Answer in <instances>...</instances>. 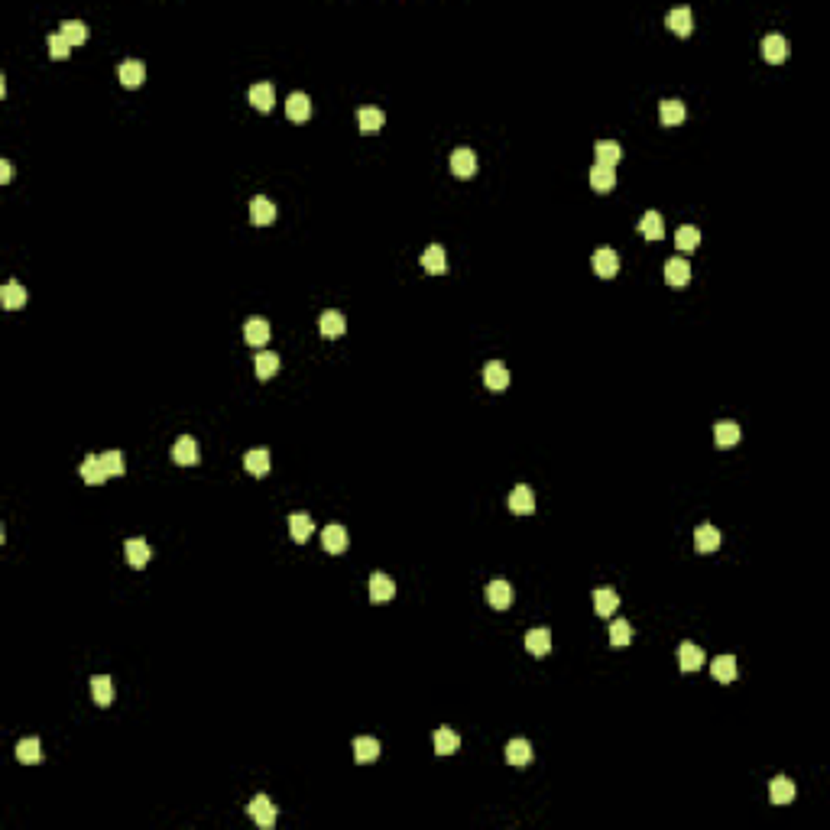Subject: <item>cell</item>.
<instances>
[{
    "label": "cell",
    "instance_id": "6da1fadb",
    "mask_svg": "<svg viewBox=\"0 0 830 830\" xmlns=\"http://www.w3.org/2000/svg\"><path fill=\"white\" fill-rule=\"evenodd\" d=\"M591 263H594V272H597V276H603V279H613L616 272H620V256H616L613 247L594 250Z\"/></svg>",
    "mask_w": 830,
    "mask_h": 830
},
{
    "label": "cell",
    "instance_id": "7a4b0ae2",
    "mask_svg": "<svg viewBox=\"0 0 830 830\" xmlns=\"http://www.w3.org/2000/svg\"><path fill=\"white\" fill-rule=\"evenodd\" d=\"M247 814L253 817V821L260 824L263 830L276 824V807H272V801L266 798V795H256V798L250 801V805H247Z\"/></svg>",
    "mask_w": 830,
    "mask_h": 830
},
{
    "label": "cell",
    "instance_id": "3957f363",
    "mask_svg": "<svg viewBox=\"0 0 830 830\" xmlns=\"http://www.w3.org/2000/svg\"><path fill=\"white\" fill-rule=\"evenodd\" d=\"M451 172L461 179H471L474 172H477V156H474V150H467V146H457L455 152H451Z\"/></svg>",
    "mask_w": 830,
    "mask_h": 830
},
{
    "label": "cell",
    "instance_id": "277c9868",
    "mask_svg": "<svg viewBox=\"0 0 830 830\" xmlns=\"http://www.w3.org/2000/svg\"><path fill=\"white\" fill-rule=\"evenodd\" d=\"M762 56H766V62L778 65L788 59V40L785 36H778V32H769L766 40H762Z\"/></svg>",
    "mask_w": 830,
    "mask_h": 830
},
{
    "label": "cell",
    "instance_id": "5b68a950",
    "mask_svg": "<svg viewBox=\"0 0 830 830\" xmlns=\"http://www.w3.org/2000/svg\"><path fill=\"white\" fill-rule=\"evenodd\" d=\"M687 279H691V266H687V260H681V256H671L668 263H665V282L675 289H685Z\"/></svg>",
    "mask_w": 830,
    "mask_h": 830
},
{
    "label": "cell",
    "instance_id": "8992f818",
    "mask_svg": "<svg viewBox=\"0 0 830 830\" xmlns=\"http://www.w3.org/2000/svg\"><path fill=\"white\" fill-rule=\"evenodd\" d=\"M172 461L182 464V467L195 464V461H198V441H195L192 435H182V438H176V445H172Z\"/></svg>",
    "mask_w": 830,
    "mask_h": 830
},
{
    "label": "cell",
    "instance_id": "52a82bcc",
    "mask_svg": "<svg viewBox=\"0 0 830 830\" xmlns=\"http://www.w3.org/2000/svg\"><path fill=\"white\" fill-rule=\"evenodd\" d=\"M483 383H487V390L503 392L506 386H510V370H506L500 360H490L487 367H483Z\"/></svg>",
    "mask_w": 830,
    "mask_h": 830
},
{
    "label": "cell",
    "instance_id": "ba28073f",
    "mask_svg": "<svg viewBox=\"0 0 830 830\" xmlns=\"http://www.w3.org/2000/svg\"><path fill=\"white\" fill-rule=\"evenodd\" d=\"M487 603L493 610H506L512 603V584L510 581H490L487 584Z\"/></svg>",
    "mask_w": 830,
    "mask_h": 830
},
{
    "label": "cell",
    "instance_id": "9c48e42d",
    "mask_svg": "<svg viewBox=\"0 0 830 830\" xmlns=\"http://www.w3.org/2000/svg\"><path fill=\"white\" fill-rule=\"evenodd\" d=\"M81 477H85V483H91V487H97V483H104V480L111 477L101 461V455H88L81 461Z\"/></svg>",
    "mask_w": 830,
    "mask_h": 830
},
{
    "label": "cell",
    "instance_id": "30bf717a",
    "mask_svg": "<svg viewBox=\"0 0 830 830\" xmlns=\"http://www.w3.org/2000/svg\"><path fill=\"white\" fill-rule=\"evenodd\" d=\"M396 597V584H392V577H386V575H370V600L373 603H386V600H392Z\"/></svg>",
    "mask_w": 830,
    "mask_h": 830
},
{
    "label": "cell",
    "instance_id": "8fae6325",
    "mask_svg": "<svg viewBox=\"0 0 830 830\" xmlns=\"http://www.w3.org/2000/svg\"><path fill=\"white\" fill-rule=\"evenodd\" d=\"M124 555H127V565L130 567H146L150 565V545L143 542V539H127L124 542Z\"/></svg>",
    "mask_w": 830,
    "mask_h": 830
},
{
    "label": "cell",
    "instance_id": "7c38bea8",
    "mask_svg": "<svg viewBox=\"0 0 830 830\" xmlns=\"http://www.w3.org/2000/svg\"><path fill=\"white\" fill-rule=\"evenodd\" d=\"M594 156H597V166L616 169V162L622 160V146L616 143V140H597V146H594Z\"/></svg>",
    "mask_w": 830,
    "mask_h": 830
},
{
    "label": "cell",
    "instance_id": "4fadbf2b",
    "mask_svg": "<svg viewBox=\"0 0 830 830\" xmlns=\"http://www.w3.org/2000/svg\"><path fill=\"white\" fill-rule=\"evenodd\" d=\"M250 221H253L256 227L272 224V221H276V205H272L270 198H263V195H256V198L250 201Z\"/></svg>",
    "mask_w": 830,
    "mask_h": 830
},
{
    "label": "cell",
    "instance_id": "5bb4252c",
    "mask_svg": "<svg viewBox=\"0 0 830 830\" xmlns=\"http://www.w3.org/2000/svg\"><path fill=\"white\" fill-rule=\"evenodd\" d=\"M286 114H289V120H296V124H305V120L311 117V101H308V95H302V91L289 95V97H286Z\"/></svg>",
    "mask_w": 830,
    "mask_h": 830
},
{
    "label": "cell",
    "instance_id": "9a60e30c",
    "mask_svg": "<svg viewBox=\"0 0 830 830\" xmlns=\"http://www.w3.org/2000/svg\"><path fill=\"white\" fill-rule=\"evenodd\" d=\"M318 327H321V335H325V337H341L344 331H347V321H344V315H341V311L327 308V311H321Z\"/></svg>",
    "mask_w": 830,
    "mask_h": 830
},
{
    "label": "cell",
    "instance_id": "2e32d148",
    "mask_svg": "<svg viewBox=\"0 0 830 830\" xmlns=\"http://www.w3.org/2000/svg\"><path fill=\"white\" fill-rule=\"evenodd\" d=\"M146 78V65L140 62V59H127V62H120V81L127 85V88H140Z\"/></svg>",
    "mask_w": 830,
    "mask_h": 830
},
{
    "label": "cell",
    "instance_id": "e0dca14e",
    "mask_svg": "<svg viewBox=\"0 0 830 830\" xmlns=\"http://www.w3.org/2000/svg\"><path fill=\"white\" fill-rule=\"evenodd\" d=\"M250 104H253L256 111H263V114L272 111V104H276V91H272L270 81H260V85L250 88Z\"/></svg>",
    "mask_w": 830,
    "mask_h": 830
},
{
    "label": "cell",
    "instance_id": "ac0fdd59",
    "mask_svg": "<svg viewBox=\"0 0 830 830\" xmlns=\"http://www.w3.org/2000/svg\"><path fill=\"white\" fill-rule=\"evenodd\" d=\"M694 548L701 555H711V551L720 548V529L717 526H697L694 532Z\"/></svg>",
    "mask_w": 830,
    "mask_h": 830
},
{
    "label": "cell",
    "instance_id": "d6986e66",
    "mask_svg": "<svg viewBox=\"0 0 830 830\" xmlns=\"http://www.w3.org/2000/svg\"><path fill=\"white\" fill-rule=\"evenodd\" d=\"M510 510L516 512V516H529V512L535 510V496H532V490H529L526 483H519V487L510 493Z\"/></svg>",
    "mask_w": 830,
    "mask_h": 830
},
{
    "label": "cell",
    "instance_id": "ffe728a7",
    "mask_svg": "<svg viewBox=\"0 0 830 830\" xmlns=\"http://www.w3.org/2000/svg\"><path fill=\"white\" fill-rule=\"evenodd\" d=\"M357 124L363 133H380L386 124V114L380 111V107H360L357 111Z\"/></svg>",
    "mask_w": 830,
    "mask_h": 830
},
{
    "label": "cell",
    "instance_id": "44dd1931",
    "mask_svg": "<svg viewBox=\"0 0 830 830\" xmlns=\"http://www.w3.org/2000/svg\"><path fill=\"white\" fill-rule=\"evenodd\" d=\"M769 798H772V805H791V801H795V782L785 778V775L772 778V785H769Z\"/></svg>",
    "mask_w": 830,
    "mask_h": 830
},
{
    "label": "cell",
    "instance_id": "7402d4cb",
    "mask_svg": "<svg viewBox=\"0 0 830 830\" xmlns=\"http://www.w3.org/2000/svg\"><path fill=\"white\" fill-rule=\"evenodd\" d=\"M321 545H325V551H331V555L347 551V532H344V526H325V532H321Z\"/></svg>",
    "mask_w": 830,
    "mask_h": 830
},
{
    "label": "cell",
    "instance_id": "603a6c76",
    "mask_svg": "<svg viewBox=\"0 0 830 830\" xmlns=\"http://www.w3.org/2000/svg\"><path fill=\"white\" fill-rule=\"evenodd\" d=\"M243 467H247L253 477H266V474H270V451H266V447H253V451H247Z\"/></svg>",
    "mask_w": 830,
    "mask_h": 830
},
{
    "label": "cell",
    "instance_id": "cb8c5ba5",
    "mask_svg": "<svg viewBox=\"0 0 830 830\" xmlns=\"http://www.w3.org/2000/svg\"><path fill=\"white\" fill-rule=\"evenodd\" d=\"M616 607H620V597H616L613 587H600V591H594V610H597V616H613Z\"/></svg>",
    "mask_w": 830,
    "mask_h": 830
},
{
    "label": "cell",
    "instance_id": "d4e9b609",
    "mask_svg": "<svg viewBox=\"0 0 830 830\" xmlns=\"http://www.w3.org/2000/svg\"><path fill=\"white\" fill-rule=\"evenodd\" d=\"M431 740H435V752H438V756H451V752H457V746H461V736H457L455 730H447V726H438Z\"/></svg>",
    "mask_w": 830,
    "mask_h": 830
},
{
    "label": "cell",
    "instance_id": "484cf974",
    "mask_svg": "<svg viewBox=\"0 0 830 830\" xmlns=\"http://www.w3.org/2000/svg\"><path fill=\"white\" fill-rule=\"evenodd\" d=\"M354 759H357L360 766H363V762H376V759H380V742H376L373 736H357V740H354Z\"/></svg>",
    "mask_w": 830,
    "mask_h": 830
},
{
    "label": "cell",
    "instance_id": "4316f807",
    "mask_svg": "<svg viewBox=\"0 0 830 830\" xmlns=\"http://www.w3.org/2000/svg\"><path fill=\"white\" fill-rule=\"evenodd\" d=\"M678 665H681V671H697L704 665V649H697L694 642H681Z\"/></svg>",
    "mask_w": 830,
    "mask_h": 830
},
{
    "label": "cell",
    "instance_id": "83f0119b",
    "mask_svg": "<svg viewBox=\"0 0 830 830\" xmlns=\"http://www.w3.org/2000/svg\"><path fill=\"white\" fill-rule=\"evenodd\" d=\"M668 26L678 32V36H691V30H694V16H691V7L668 10Z\"/></svg>",
    "mask_w": 830,
    "mask_h": 830
},
{
    "label": "cell",
    "instance_id": "f1b7e54d",
    "mask_svg": "<svg viewBox=\"0 0 830 830\" xmlns=\"http://www.w3.org/2000/svg\"><path fill=\"white\" fill-rule=\"evenodd\" d=\"M243 337H247V344H253V347H263V344L270 341V321L250 318L247 325H243Z\"/></svg>",
    "mask_w": 830,
    "mask_h": 830
},
{
    "label": "cell",
    "instance_id": "f546056e",
    "mask_svg": "<svg viewBox=\"0 0 830 830\" xmlns=\"http://www.w3.org/2000/svg\"><path fill=\"white\" fill-rule=\"evenodd\" d=\"M658 117H662L665 127H678L681 120H685V104H681L678 97H668V101L658 104Z\"/></svg>",
    "mask_w": 830,
    "mask_h": 830
},
{
    "label": "cell",
    "instance_id": "4dcf8cb0",
    "mask_svg": "<svg viewBox=\"0 0 830 830\" xmlns=\"http://www.w3.org/2000/svg\"><path fill=\"white\" fill-rule=\"evenodd\" d=\"M0 302H4V308H20V305H26V286H20L16 279H7V286L0 289Z\"/></svg>",
    "mask_w": 830,
    "mask_h": 830
},
{
    "label": "cell",
    "instance_id": "1f68e13d",
    "mask_svg": "<svg viewBox=\"0 0 830 830\" xmlns=\"http://www.w3.org/2000/svg\"><path fill=\"white\" fill-rule=\"evenodd\" d=\"M91 694H95V704L97 707H111L114 704V685L107 675H95L91 678Z\"/></svg>",
    "mask_w": 830,
    "mask_h": 830
},
{
    "label": "cell",
    "instance_id": "d6a6232c",
    "mask_svg": "<svg viewBox=\"0 0 830 830\" xmlns=\"http://www.w3.org/2000/svg\"><path fill=\"white\" fill-rule=\"evenodd\" d=\"M675 243H678L681 253H691V250L701 247V231H697L694 224H681L678 231H675Z\"/></svg>",
    "mask_w": 830,
    "mask_h": 830
},
{
    "label": "cell",
    "instance_id": "836d02e7",
    "mask_svg": "<svg viewBox=\"0 0 830 830\" xmlns=\"http://www.w3.org/2000/svg\"><path fill=\"white\" fill-rule=\"evenodd\" d=\"M711 675L717 681H723V685H730V681L736 678V658L733 655H717L711 662Z\"/></svg>",
    "mask_w": 830,
    "mask_h": 830
},
{
    "label": "cell",
    "instance_id": "e575fe53",
    "mask_svg": "<svg viewBox=\"0 0 830 830\" xmlns=\"http://www.w3.org/2000/svg\"><path fill=\"white\" fill-rule=\"evenodd\" d=\"M253 367H256V376H260V380H270V376L279 373V354L260 351L256 354V360H253Z\"/></svg>",
    "mask_w": 830,
    "mask_h": 830
},
{
    "label": "cell",
    "instance_id": "d590c367",
    "mask_svg": "<svg viewBox=\"0 0 830 830\" xmlns=\"http://www.w3.org/2000/svg\"><path fill=\"white\" fill-rule=\"evenodd\" d=\"M526 649L532 655H539V658L548 655L551 652V632L548 630H529L526 632Z\"/></svg>",
    "mask_w": 830,
    "mask_h": 830
},
{
    "label": "cell",
    "instance_id": "8d00e7d4",
    "mask_svg": "<svg viewBox=\"0 0 830 830\" xmlns=\"http://www.w3.org/2000/svg\"><path fill=\"white\" fill-rule=\"evenodd\" d=\"M422 266L431 272V276H441V272L447 270V256H445V250H441L438 243H431V247L422 253Z\"/></svg>",
    "mask_w": 830,
    "mask_h": 830
},
{
    "label": "cell",
    "instance_id": "74e56055",
    "mask_svg": "<svg viewBox=\"0 0 830 830\" xmlns=\"http://www.w3.org/2000/svg\"><path fill=\"white\" fill-rule=\"evenodd\" d=\"M591 185H594V192H610L616 185V169H610V166H597L594 162V169H591Z\"/></svg>",
    "mask_w": 830,
    "mask_h": 830
},
{
    "label": "cell",
    "instance_id": "f35d334b",
    "mask_svg": "<svg viewBox=\"0 0 830 830\" xmlns=\"http://www.w3.org/2000/svg\"><path fill=\"white\" fill-rule=\"evenodd\" d=\"M639 231L646 234L649 240H662V237H665V221H662V215H658V211H646V215H642V221H639Z\"/></svg>",
    "mask_w": 830,
    "mask_h": 830
},
{
    "label": "cell",
    "instance_id": "ab89813d",
    "mask_svg": "<svg viewBox=\"0 0 830 830\" xmlns=\"http://www.w3.org/2000/svg\"><path fill=\"white\" fill-rule=\"evenodd\" d=\"M506 762H510V766H529V762H532V746H529L526 740H512L510 746H506Z\"/></svg>",
    "mask_w": 830,
    "mask_h": 830
},
{
    "label": "cell",
    "instance_id": "60d3db41",
    "mask_svg": "<svg viewBox=\"0 0 830 830\" xmlns=\"http://www.w3.org/2000/svg\"><path fill=\"white\" fill-rule=\"evenodd\" d=\"M289 535H292L296 542H308V535H311L308 512H292V516H289Z\"/></svg>",
    "mask_w": 830,
    "mask_h": 830
},
{
    "label": "cell",
    "instance_id": "b9f144b4",
    "mask_svg": "<svg viewBox=\"0 0 830 830\" xmlns=\"http://www.w3.org/2000/svg\"><path fill=\"white\" fill-rule=\"evenodd\" d=\"M714 441H717V447H733L736 441H740V425L736 422H717V428H714Z\"/></svg>",
    "mask_w": 830,
    "mask_h": 830
},
{
    "label": "cell",
    "instance_id": "7bdbcfd3",
    "mask_svg": "<svg viewBox=\"0 0 830 830\" xmlns=\"http://www.w3.org/2000/svg\"><path fill=\"white\" fill-rule=\"evenodd\" d=\"M16 759L23 762V766H32V762H40L42 752H40V740L36 736H30V740H20L16 742Z\"/></svg>",
    "mask_w": 830,
    "mask_h": 830
},
{
    "label": "cell",
    "instance_id": "ee69618b",
    "mask_svg": "<svg viewBox=\"0 0 830 830\" xmlns=\"http://www.w3.org/2000/svg\"><path fill=\"white\" fill-rule=\"evenodd\" d=\"M65 36V40L72 42V46H81V42L88 40V26L81 23V20H65L62 23V30H59Z\"/></svg>",
    "mask_w": 830,
    "mask_h": 830
},
{
    "label": "cell",
    "instance_id": "f6af8a7d",
    "mask_svg": "<svg viewBox=\"0 0 830 830\" xmlns=\"http://www.w3.org/2000/svg\"><path fill=\"white\" fill-rule=\"evenodd\" d=\"M630 639H632V626L626 620H616L613 626H610V642H613L616 649L630 646Z\"/></svg>",
    "mask_w": 830,
    "mask_h": 830
},
{
    "label": "cell",
    "instance_id": "bcb514c9",
    "mask_svg": "<svg viewBox=\"0 0 830 830\" xmlns=\"http://www.w3.org/2000/svg\"><path fill=\"white\" fill-rule=\"evenodd\" d=\"M49 56L52 59H68V52H72V42L65 40L62 32H49Z\"/></svg>",
    "mask_w": 830,
    "mask_h": 830
},
{
    "label": "cell",
    "instance_id": "7dc6e473",
    "mask_svg": "<svg viewBox=\"0 0 830 830\" xmlns=\"http://www.w3.org/2000/svg\"><path fill=\"white\" fill-rule=\"evenodd\" d=\"M101 461L111 477H124V474H127V464H124V455H120V451H104Z\"/></svg>",
    "mask_w": 830,
    "mask_h": 830
},
{
    "label": "cell",
    "instance_id": "c3c4849f",
    "mask_svg": "<svg viewBox=\"0 0 830 830\" xmlns=\"http://www.w3.org/2000/svg\"><path fill=\"white\" fill-rule=\"evenodd\" d=\"M10 176H13V166H10L7 160H0V182L7 185V182H10Z\"/></svg>",
    "mask_w": 830,
    "mask_h": 830
}]
</instances>
